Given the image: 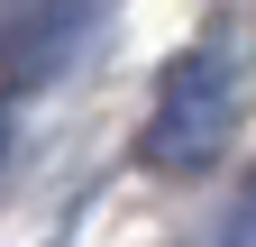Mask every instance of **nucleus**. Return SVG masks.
<instances>
[{
  "mask_svg": "<svg viewBox=\"0 0 256 247\" xmlns=\"http://www.w3.org/2000/svg\"><path fill=\"white\" fill-rule=\"evenodd\" d=\"M74 18L82 0H0V64H46Z\"/></svg>",
  "mask_w": 256,
  "mask_h": 247,
  "instance_id": "obj_2",
  "label": "nucleus"
},
{
  "mask_svg": "<svg viewBox=\"0 0 256 247\" xmlns=\"http://www.w3.org/2000/svg\"><path fill=\"white\" fill-rule=\"evenodd\" d=\"M238 119H247V55H238V37H202V46H183L165 64L138 156L156 174H210L229 156Z\"/></svg>",
  "mask_w": 256,
  "mask_h": 247,
  "instance_id": "obj_1",
  "label": "nucleus"
},
{
  "mask_svg": "<svg viewBox=\"0 0 256 247\" xmlns=\"http://www.w3.org/2000/svg\"><path fill=\"white\" fill-rule=\"evenodd\" d=\"M0 156H10V119H0Z\"/></svg>",
  "mask_w": 256,
  "mask_h": 247,
  "instance_id": "obj_3",
  "label": "nucleus"
}]
</instances>
